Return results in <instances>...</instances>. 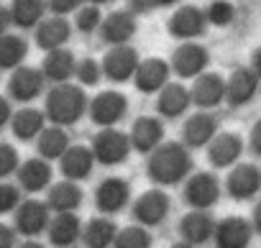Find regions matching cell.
Segmentation results:
<instances>
[{"label": "cell", "instance_id": "15", "mask_svg": "<svg viewBox=\"0 0 261 248\" xmlns=\"http://www.w3.org/2000/svg\"><path fill=\"white\" fill-rule=\"evenodd\" d=\"M253 233L256 230H253L251 220H246L241 215H230V217L218 220L213 243H215V248H248Z\"/></svg>", "mask_w": 261, "mask_h": 248}, {"label": "cell", "instance_id": "33", "mask_svg": "<svg viewBox=\"0 0 261 248\" xmlns=\"http://www.w3.org/2000/svg\"><path fill=\"white\" fill-rule=\"evenodd\" d=\"M151 243H154V238H151L149 228L136 223V225H128V228L118 230L113 248H151Z\"/></svg>", "mask_w": 261, "mask_h": 248}, {"label": "cell", "instance_id": "40", "mask_svg": "<svg viewBox=\"0 0 261 248\" xmlns=\"http://www.w3.org/2000/svg\"><path fill=\"white\" fill-rule=\"evenodd\" d=\"M21 202V192L13 184H0V215H6L11 210H16Z\"/></svg>", "mask_w": 261, "mask_h": 248}, {"label": "cell", "instance_id": "1", "mask_svg": "<svg viewBox=\"0 0 261 248\" xmlns=\"http://www.w3.org/2000/svg\"><path fill=\"white\" fill-rule=\"evenodd\" d=\"M192 149L185 141H164L149 154L146 174L156 187H174L192 174Z\"/></svg>", "mask_w": 261, "mask_h": 248}, {"label": "cell", "instance_id": "39", "mask_svg": "<svg viewBox=\"0 0 261 248\" xmlns=\"http://www.w3.org/2000/svg\"><path fill=\"white\" fill-rule=\"evenodd\" d=\"M18 172V151L8 144H0V179Z\"/></svg>", "mask_w": 261, "mask_h": 248}, {"label": "cell", "instance_id": "19", "mask_svg": "<svg viewBox=\"0 0 261 248\" xmlns=\"http://www.w3.org/2000/svg\"><path fill=\"white\" fill-rule=\"evenodd\" d=\"M192 92L190 87H185L182 82H169L167 87H162L156 92V113L167 120L182 118L187 115V110L192 107Z\"/></svg>", "mask_w": 261, "mask_h": 248}, {"label": "cell", "instance_id": "18", "mask_svg": "<svg viewBox=\"0 0 261 248\" xmlns=\"http://www.w3.org/2000/svg\"><path fill=\"white\" fill-rule=\"evenodd\" d=\"M128 136H130V144H134V151L149 156L154 149H159L164 144L167 131H164L162 118H156V115H141L134 123V128H130Z\"/></svg>", "mask_w": 261, "mask_h": 248}, {"label": "cell", "instance_id": "28", "mask_svg": "<svg viewBox=\"0 0 261 248\" xmlns=\"http://www.w3.org/2000/svg\"><path fill=\"white\" fill-rule=\"evenodd\" d=\"M74 72H77V59H74L72 51H67V49H51L49 51V57L44 62V74L51 82L62 85L69 77H74Z\"/></svg>", "mask_w": 261, "mask_h": 248}, {"label": "cell", "instance_id": "32", "mask_svg": "<svg viewBox=\"0 0 261 248\" xmlns=\"http://www.w3.org/2000/svg\"><path fill=\"white\" fill-rule=\"evenodd\" d=\"M67 149H69V136H67L64 126H57V123H54V126L41 131V136H39V154L44 159H62Z\"/></svg>", "mask_w": 261, "mask_h": 248}, {"label": "cell", "instance_id": "8", "mask_svg": "<svg viewBox=\"0 0 261 248\" xmlns=\"http://www.w3.org/2000/svg\"><path fill=\"white\" fill-rule=\"evenodd\" d=\"M207 26H210L207 13L205 8H197V6H179L167 23L169 34L177 41H197L200 36H205Z\"/></svg>", "mask_w": 261, "mask_h": 248}, {"label": "cell", "instance_id": "12", "mask_svg": "<svg viewBox=\"0 0 261 248\" xmlns=\"http://www.w3.org/2000/svg\"><path fill=\"white\" fill-rule=\"evenodd\" d=\"M139 34V16L134 11H113L110 16L102 18V26H100V39L108 44V46H120V44H130Z\"/></svg>", "mask_w": 261, "mask_h": 248}, {"label": "cell", "instance_id": "13", "mask_svg": "<svg viewBox=\"0 0 261 248\" xmlns=\"http://www.w3.org/2000/svg\"><path fill=\"white\" fill-rule=\"evenodd\" d=\"M130 202V182L123 177H108L95 189V205L102 215H118Z\"/></svg>", "mask_w": 261, "mask_h": 248}, {"label": "cell", "instance_id": "46", "mask_svg": "<svg viewBox=\"0 0 261 248\" xmlns=\"http://www.w3.org/2000/svg\"><path fill=\"white\" fill-rule=\"evenodd\" d=\"M8 120H11V107H8V102L3 97H0V128H3Z\"/></svg>", "mask_w": 261, "mask_h": 248}, {"label": "cell", "instance_id": "29", "mask_svg": "<svg viewBox=\"0 0 261 248\" xmlns=\"http://www.w3.org/2000/svg\"><path fill=\"white\" fill-rule=\"evenodd\" d=\"M69 34H72L69 23H67L62 16H57V18H49V21H44V23L39 26V31H36V44H39L41 49H46V51L62 49V46L69 41Z\"/></svg>", "mask_w": 261, "mask_h": 248}, {"label": "cell", "instance_id": "31", "mask_svg": "<svg viewBox=\"0 0 261 248\" xmlns=\"http://www.w3.org/2000/svg\"><path fill=\"white\" fill-rule=\"evenodd\" d=\"M44 128H46V115L39 113V110H34V107H26V110H21V113L13 115V133L21 141L39 139Z\"/></svg>", "mask_w": 261, "mask_h": 248}, {"label": "cell", "instance_id": "21", "mask_svg": "<svg viewBox=\"0 0 261 248\" xmlns=\"http://www.w3.org/2000/svg\"><path fill=\"white\" fill-rule=\"evenodd\" d=\"M218 228V220L210 215V210H192L179 220V238L187 243H195L197 248L205 245L207 240H213Z\"/></svg>", "mask_w": 261, "mask_h": 248}, {"label": "cell", "instance_id": "17", "mask_svg": "<svg viewBox=\"0 0 261 248\" xmlns=\"http://www.w3.org/2000/svg\"><path fill=\"white\" fill-rule=\"evenodd\" d=\"M190 92L192 102L200 110H215L225 102V77H220L218 72H202L200 77H195Z\"/></svg>", "mask_w": 261, "mask_h": 248}, {"label": "cell", "instance_id": "4", "mask_svg": "<svg viewBox=\"0 0 261 248\" xmlns=\"http://www.w3.org/2000/svg\"><path fill=\"white\" fill-rule=\"evenodd\" d=\"M185 202L192 210H210L223 195V184L213 172H195L185 179Z\"/></svg>", "mask_w": 261, "mask_h": 248}, {"label": "cell", "instance_id": "35", "mask_svg": "<svg viewBox=\"0 0 261 248\" xmlns=\"http://www.w3.org/2000/svg\"><path fill=\"white\" fill-rule=\"evenodd\" d=\"M102 18H105V16L100 13V6L87 3V6H82V8L74 13V29H77L80 34H95V31H100Z\"/></svg>", "mask_w": 261, "mask_h": 248}, {"label": "cell", "instance_id": "42", "mask_svg": "<svg viewBox=\"0 0 261 248\" xmlns=\"http://www.w3.org/2000/svg\"><path fill=\"white\" fill-rule=\"evenodd\" d=\"M248 146H251L253 156L261 159V120L253 123V128H251V133H248Z\"/></svg>", "mask_w": 261, "mask_h": 248}, {"label": "cell", "instance_id": "37", "mask_svg": "<svg viewBox=\"0 0 261 248\" xmlns=\"http://www.w3.org/2000/svg\"><path fill=\"white\" fill-rule=\"evenodd\" d=\"M205 13H207L210 26H218V29L230 26L233 18H236V8H233L230 0H213V3L205 8Z\"/></svg>", "mask_w": 261, "mask_h": 248}, {"label": "cell", "instance_id": "6", "mask_svg": "<svg viewBox=\"0 0 261 248\" xmlns=\"http://www.w3.org/2000/svg\"><path fill=\"white\" fill-rule=\"evenodd\" d=\"M169 64H172V72L179 79H195L202 72H207V67H210V51L202 44H197V41H182L174 49Z\"/></svg>", "mask_w": 261, "mask_h": 248}, {"label": "cell", "instance_id": "36", "mask_svg": "<svg viewBox=\"0 0 261 248\" xmlns=\"http://www.w3.org/2000/svg\"><path fill=\"white\" fill-rule=\"evenodd\" d=\"M74 77H77V82H80L82 87H95V85H100V79L105 77V72H102V62H97V59H92V57L80 59V62H77V72H74Z\"/></svg>", "mask_w": 261, "mask_h": 248}, {"label": "cell", "instance_id": "53", "mask_svg": "<svg viewBox=\"0 0 261 248\" xmlns=\"http://www.w3.org/2000/svg\"><path fill=\"white\" fill-rule=\"evenodd\" d=\"M67 248H87V245H77V243H74V245H67Z\"/></svg>", "mask_w": 261, "mask_h": 248}, {"label": "cell", "instance_id": "26", "mask_svg": "<svg viewBox=\"0 0 261 248\" xmlns=\"http://www.w3.org/2000/svg\"><path fill=\"white\" fill-rule=\"evenodd\" d=\"M18 182L26 192L36 195L41 189H46L51 184V167L49 161L41 156V159H29L18 167Z\"/></svg>", "mask_w": 261, "mask_h": 248}, {"label": "cell", "instance_id": "47", "mask_svg": "<svg viewBox=\"0 0 261 248\" xmlns=\"http://www.w3.org/2000/svg\"><path fill=\"white\" fill-rule=\"evenodd\" d=\"M251 69H253V72L261 77V46H258V49L251 54Z\"/></svg>", "mask_w": 261, "mask_h": 248}, {"label": "cell", "instance_id": "24", "mask_svg": "<svg viewBox=\"0 0 261 248\" xmlns=\"http://www.w3.org/2000/svg\"><path fill=\"white\" fill-rule=\"evenodd\" d=\"M82 223L74 212H57V217L49 223V240L57 248H67L74 245L82 238Z\"/></svg>", "mask_w": 261, "mask_h": 248}, {"label": "cell", "instance_id": "23", "mask_svg": "<svg viewBox=\"0 0 261 248\" xmlns=\"http://www.w3.org/2000/svg\"><path fill=\"white\" fill-rule=\"evenodd\" d=\"M62 161V174L64 179H72V182H82L92 174L97 159H95V151L92 146H69L64 151V156L59 159Z\"/></svg>", "mask_w": 261, "mask_h": 248}, {"label": "cell", "instance_id": "2", "mask_svg": "<svg viewBox=\"0 0 261 248\" xmlns=\"http://www.w3.org/2000/svg\"><path fill=\"white\" fill-rule=\"evenodd\" d=\"M90 110V100L80 85L62 82L46 97V115L57 126H74V123Z\"/></svg>", "mask_w": 261, "mask_h": 248}, {"label": "cell", "instance_id": "30", "mask_svg": "<svg viewBox=\"0 0 261 248\" xmlns=\"http://www.w3.org/2000/svg\"><path fill=\"white\" fill-rule=\"evenodd\" d=\"M41 90H44V74L36 72V69H21L11 79V95L21 102H29V100L39 97Z\"/></svg>", "mask_w": 261, "mask_h": 248}, {"label": "cell", "instance_id": "52", "mask_svg": "<svg viewBox=\"0 0 261 248\" xmlns=\"http://www.w3.org/2000/svg\"><path fill=\"white\" fill-rule=\"evenodd\" d=\"M87 3H95V6H108V3H115V0H87Z\"/></svg>", "mask_w": 261, "mask_h": 248}, {"label": "cell", "instance_id": "20", "mask_svg": "<svg viewBox=\"0 0 261 248\" xmlns=\"http://www.w3.org/2000/svg\"><path fill=\"white\" fill-rule=\"evenodd\" d=\"M49 202H41V200H29V202H21L18 205V212H16V230L23 233L26 238H36L41 235L44 230H49Z\"/></svg>", "mask_w": 261, "mask_h": 248}, {"label": "cell", "instance_id": "38", "mask_svg": "<svg viewBox=\"0 0 261 248\" xmlns=\"http://www.w3.org/2000/svg\"><path fill=\"white\" fill-rule=\"evenodd\" d=\"M26 57V41L8 36L0 41V67H16Z\"/></svg>", "mask_w": 261, "mask_h": 248}, {"label": "cell", "instance_id": "48", "mask_svg": "<svg viewBox=\"0 0 261 248\" xmlns=\"http://www.w3.org/2000/svg\"><path fill=\"white\" fill-rule=\"evenodd\" d=\"M151 3H154V8H174L182 0H151Z\"/></svg>", "mask_w": 261, "mask_h": 248}, {"label": "cell", "instance_id": "9", "mask_svg": "<svg viewBox=\"0 0 261 248\" xmlns=\"http://www.w3.org/2000/svg\"><path fill=\"white\" fill-rule=\"evenodd\" d=\"M172 212V197L162 189V187H154V189H146L136 202H134V220L146 225V228H156L162 225Z\"/></svg>", "mask_w": 261, "mask_h": 248}, {"label": "cell", "instance_id": "3", "mask_svg": "<svg viewBox=\"0 0 261 248\" xmlns=\"http://www.w3.org/2000/svg\"><path fill=\"white\" fill-rule=\"evenodd\" d=\"M92 151L97 164L102 167H118L125 164L130 151H134V144H130V136L118 131L115 126L110 128H100V133H95L92 139Z\"/></svg>", "mask_w": 261, "mask_h": 248}, {"label": "cell", "instance_id": "10", "mask_svg": "<svg viewBox=\"0 0 261 248\" xmlns=\"http://www.w3.org/2000/svg\"><path fill=\"white\" fill-rule=\"evenodd\" d=\"M225 192L230 200H238V202L253 200L261 192V169L248 161L230 167V172L225 177Z\"/></svg>", "mask_w": 261, "mask_h": 248}, {"label": "cell", "instance_id": "14", "mask_svg": "<svg viewBox=\"0 0 261 248\" xmlns=\"http://www.w3.org/2000/svg\"><path fill=\"white\" fill-rule=\"evenodd\" d=\"M172 64L167 59H159V57H149V59H141L139 69H136V77H134V85L141 95H156L162 87H167L172 82Z\"/></svg>", "mask_w": 261, "mask_h": 248}, {"label": "cell", "instance_id": "11", "mask_svg": "<svg viewBox=\"0 0 261 248\" xmlns=\"http://www.w3.org/2000/svg\"><path fill=\"white\" fill-rule=\"evenodd\" d=\"M261 87V77L251 67H238L225 77V102L230 107H243L248 105Z\"/></svg>", "mask_w": 261, "mask_h": 248}, {"label": "cell", "instance_id": "44", "mask_svg": "<svg viewBox=\"0 0 261 248\" xmlns=\"http://www.w3.org/2000/svg\"><path fill=\"white\" fill-rule=\"evenodd\" d=\"M16 243V230L8 225H0V248H13Z\"/></svg>", "mask_w": 261, "mask_h": 248}, {"label": "cell", "instance_id": "16", "mask_svg": "<svg viewBox=\"0 0 261 248\" xmlns=\"http://www.w3.org/2000/svg\"><path fill=\"white\" fill-rule=\"evenodd\" d=\"M220 133L218 128V118L210 113V110H197L192 113L187 120H185V126H182V141L190 146V149H207L210 141Z\"/></svg>", "mask_w": 261, "mask_h": 248}, {"label": "cell", "instance_id": "34", "mask_svg": "<svg viewBox=\"0 0 261 248\" xmlns=\"http://www.w3.org/2000/svg\"><path fill=\"white\" fill-rule=\"evenodd\" d=\"M44 16V0H16L13 3V21L23 29L36 26Z\"/></svg>", "mask_w": 261, "mask_h": 248}, {"label": "cell", "instance_id": "49", "mask_svg": "<svg viewBox=\"0 0 261 248\" xmlns=\"http://www.w3.org/2000/svg\"><path fill=\"white\" fill-rule=\"evenodd\" d=\"M169 248H197L195 243H187V240H179V243H174V245H169Z\"/></svg>", "mask_w": 261, "mask_h": 248}, {"label": "cell", "instance_id": "25", "mask_svg": "<svg viewBox=\"0 0 261 248\" xmlns=\"http://www.w3.org/2000/svg\"><path fill=\"white\" fill-rule=\"evenodd\" d=\"M118 225L110 220V215H100L85 223L82 228V243L87 248H113L115 235H118Z\"/></svg>", "mask_w": 261, "mask_h": 248}, {"label": "cell", "instance_id": "43", "mask_svg": "<svg viewBox=\"0 0 261 248\" xmlns=\"http://www.w3.org/2000/svg\"><path fill=\"white\" fill-rule=\"evenodd\" d=\"M128 11H134L136 16H146L149 11H154L151 0H128Z\"/></svg>", "mask_w": 261, "mask_h": 248}, {"label": "cell", "instance_id": "7", "mask_svg": "<svg viewBox=\"0 0 261 248\" xmlns=\"http://www.w3.org/2000/svg\"><path fill=\"white\" fill-rule=\"evenodd\" d=\"M90 118L97 128H110L128 115V97L118 90H105L90 100Z\"/></svg>", "mask_w": 261, "mask_h": 248}, {"label": "cell", "instance_id": "41", "mask_svg": "<svg viewBox=\"0 0 261 248\" xmlns=\"http://www.w3.org/2000/svg\"><path fill=\"white\" fill-rule=\"evenodd\" d=\"M82 3H87V0H49V8L57 16H67V13H77Z\"/></svg>", "mask_w": 261, "mask_h": 248}, {"label": "cell", "instance_id": "5", "mask_svg": "<svg viewBox=\"0 0 261 248\" xmlns=\"http://www.w3.org/2000/svg\"><path fill=\"white\" fill-rule=\"evenodd\" d=\"M139 64H141V57H139V51L130 46V44L110 46L108 54L102 57V72H105V79H110V82H115V85L134 82Z\"/></svg>", "mask_w": 261, "mask_h": 248}, {"label": "cell", "instance_id": "50", "mask_svg": "<svg viewBox=\"0 0 261 248\" xmlns=\"http://www.w3.org/2000/svg\"><path fill=\"white\" fill-rule=\"evenodd\" d=\"M18 248H44L41 243H36V240H26L23 245H18Z\"/></svg>", "mask_w": 261, "mask_h": 248}, {"label": "cell", "instance_id": "45", "mask_svg": "<svg viewBox=\"0 0 261 248\" xmlns=\"http://www.w3.org/2000/svg\"><path fill=\"white\" fill-rule=\"evenodd\" d=\"M251 223H253V230L261 235V200L256 202V207H253V212H251Z\"/></svg>", "mask_w": 261, "mask_h": 248}, {"label": "cell", "instance_id": "22", "mask_svg": "<svg viewBox=\"0 0 261 248\" xmlns=\"http://www.w3.org/2000/svg\"><path fill=\"white\" fill-rule=\"evenodd\" d=\"M243 154V139L233 131H223L218 133L210 146H207V161L215 167V169H230L238 164Z\"/></svg>", "mask_w": 261, "mask_h": 248}, {"label": "cell", "instance_id": "27", "mask_svg": "<svg viewBox=\"0 0 261 248\" xmlns=\"http://www.w3.org/2000/svg\"><path fill=\"white\" fill-rule=\"evenodd\" d=\"M82 189L77 182L72 179H64V182H57L51 189H49V207L54 212H77L80 205H82Z\"/></svg>", "mask_w": 261, "mask_h": 248}, {"label": "cell", "instance_id": "51", "mask_svg": "<svg viewBox=\"0 0 261 248\" xmlns=\"http://www.w3.org/2000/svg\"><path fill=\"white\" fill-rule=\"evenodd\" d=\"M6 23H8V16L0 11V34H3V29H6Z\"/></svg>", "mask_w": 261, "mask_h": 248}]
</instances>
